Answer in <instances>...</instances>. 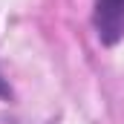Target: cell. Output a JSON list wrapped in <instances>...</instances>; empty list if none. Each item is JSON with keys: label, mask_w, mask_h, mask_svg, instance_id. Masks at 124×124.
<instances>
[{"label": "cell", "mask_w": 124, "mask_h": 124, "mask_svg": "<svg viewBox=\"0 0 124 124\" xmlns=\"http://www.w3.org/2000/svg\"><path fill=\"white\" fill-rule=\"evenodd\" d=\"M93 29L104 46L124 40V0H93Z\"/></svg>", "instance_id": "obj_1"}, {"label": "cell", "mask_w": 124, "mask_h": 124, "mask_svg": "<svg viewBox=\"0 0 124 124\" xmlns=\"http://www.w3.org/2000/svg\"><path fill=\"white\" fill-rule=\"evenodd\" d=\"M0 98H6V101L12 98V87L6 84V78H3V75H0Z\"/></svg>", "instance_id": "obj_2"}]
</instances>
